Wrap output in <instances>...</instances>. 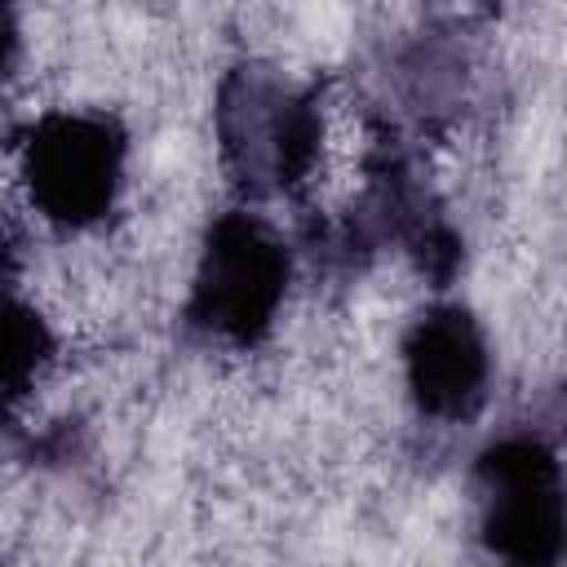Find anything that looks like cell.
<instances>
[{
  "mask_svg": "<svg viewBox=\"0 0 567 567\" xmlns=\"http://www.w3.org/2000/svg\"><path fill=\"white\" fill-rule=\"evenodd\" d=\"M288 292V248L248 213H226L213 221L195 288H190V323L252 346L270 332L275 310Z\"/></svg>",
  "mask_w": 567,
  "mask_h": 567,
  "instance_id": "cell-1",
  "label": "cell"
},
{
  "mask_svg": "<svg viewBox=\"0 0 567 567\" xmlns=\"http://www.w3.org/2000/svg\"><path fill=\"white\" fill-rule=\"evenodd\" d=\"M35 208L58 226L97 221L124 182V133L106 115H44L22 146Z\"/></svg>",
  "mask_w": 567,
  "mask_h": 567,
  "instance_id": "cell-2",
  "label": "cell"
},
{
  "mask_svg": "<svg viewBox=\"0 0 567 567\" xmlns=\"http://www.w3.org/2000/svg\"><path fill=\"white\" fill-rule=\"evenodd\" d=\"M483 540L509 563L563 558V470L549 443L509 434L478 456Z\"/></svg>",
  "mask_w": 567,
  "mask_h": 567,
  "instance_id": "cell-3",
  "label": "cell"
},
{
  "mask_svg": "<svg viewBox=\"0 0 567 567\" xmlns=\"http://www.w3.org/2000/svg\"><path fill=\"white\" fill-rule=\"evenodd\" d=\"M221 137H226L230 159H239L252 182L270 177V186L288 190L315 164L319 115L306 97L270 80L235 75L221 102Z\"/></svg>",
  "mask_w": 567,
  "mask_h": 567,
  "instance_id": "cell-4",
  "label": "cell"
},
{
  "mask_svg": "<svg viewBox=\"0 0 567 567\" xmlns=\"http://www.w3.org/2000/svg\"><path fill=\"white\" fill-rule=\"evenodd\" d=\"M408 390L430 416H474L487 390V341L465 306L425 310L403 341Z\"/></svg>",
  "mask_w": 567,
  "mask_h": 567,
  "instance_id": "cell-5",
  "label": "cell"
},
{
  "mask_svg": "<svg viewBox=\"0 0 567 567\" xmlns=\"http://www.w3.org/2000/svg\"><path fill=\"white\" fill-rule=\"evenodd\" d=\"M49 354H53L49 323L0 284V403L27 394L35 372L49 363Z\"/></svg>",
  "mask_w": 567,
  "mask_h": 567,
  "instance_id": "cell-6",
  "label": "cell"
},
{
  "mask_svg": "<svg viewBox=\"0 0 567 567\" xmlns=\"http://www.w3.org/2000/svg\"><path fill=\"white\" fill-rule=\"evenodd\" d=\"M13 53H18V31H13V18H9V9L0 4V84H4L9 66H13Z\"/></svg>",
  "mask_w": 567,
  "mask_h": 567,
  "instance_id": "cell-7",
  "label": "cell"
}]
</instances>
